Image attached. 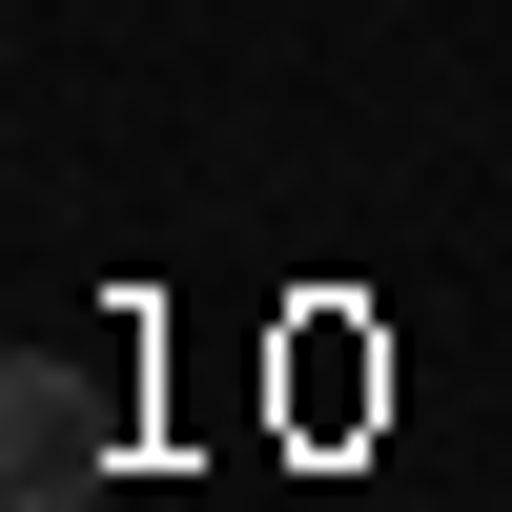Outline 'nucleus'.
<instances>
[{
    "instance_id": "1",
    "label": "nucleus",
    "mask_w": 512,
    "mask_h": 512,
    "mask_svg": "<svg viewBox=\"0 0 512 512\" xmlns=\"http://www.w3.org/2000/svg\"><path fill=\"white\" fill-rule=\"evenodd\" d=\"M62 492H103V369L21 349L0 369V512H62Z\"/></svg>"
}]
</instances>
